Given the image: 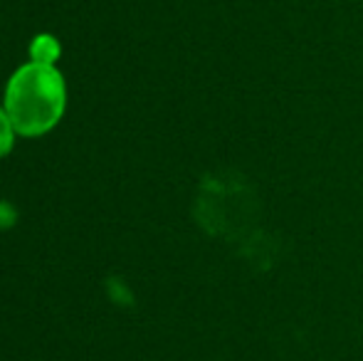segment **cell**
Masks as SVG:
<instances>
[{
    "label": "cell",
    "instance_id": "cell-2",
    "mask_svg": "<svg viewBox=\"0 0 363 361\" xmlns=\"http://www.w3.org/2000/svg\"><path fill=\"white\" fill-rule=\"evenodd\" d=\"M33 62H40V65H52L55 57L60 55V45L55 38H50V35H43V38H38L33 43Z\"/></svg>",
    "mask_w": 363,
    "mask_h": 361
},
{
    "label": "cell",
    "instance_id": "cell-3",
    "mask_svg": "<svg viewBox=\"0 0 363 361\" xmlns=\"http://www.w3.org/2000/svg\"><path fill=\"white\" fill-rule=\"evenodd\" d=\"M13 124H10V116L5 109H0V159L5 154H10L13 149Z\"/></svg>",
    "mask_w": 363,
    "mask_h": 361
},
{
    "label": "cell",
    "instance_id": "cell-1",
    "mask_svg": "<svg viewBox=\"0 0 363 361\" xmlns=\"http://www.w3.org/2000/svg\"><path fill=\"white\" fill-rule=\"evenodd\" d=\"M65 79L52 65L28 62L10 77L5 111L23 136H43L65 114Z\"/></svg>",
    "mask_w": 363,
    "mask_h": 361
}]
</instances>
